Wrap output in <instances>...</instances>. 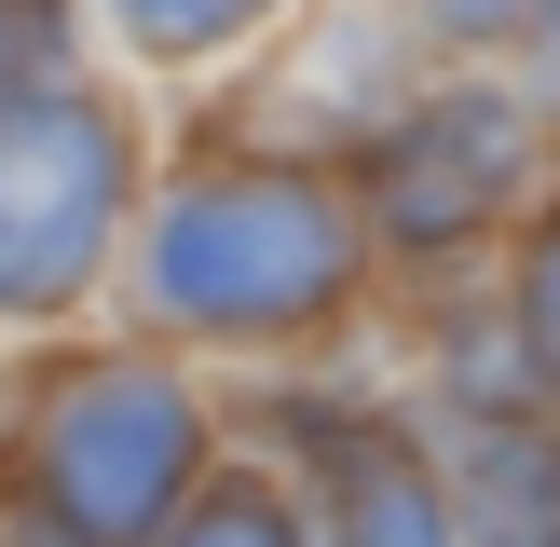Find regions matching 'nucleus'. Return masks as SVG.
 Wrapping results in <instances>:
<instances>
[{"mask_svg":"<svg viewBox=\"0 0 560 547\" xmlns=\"http://www.w3.org/2000/svg\"><path fill=\"white\" fill-rule=\"evenodd\" d=\"M383 260L342 178L315 164H260L219 137H164L151 191H137L124 274H109V328L164 342L191 370H315L355 315H370Z\"/></svg>","mask_w":560,"mask_h":547,"instance_id":"obj_1","label":"nucleus"},{"mask_svg":"<svg viewBox=\"0 0 560 547\" xmlns=\"http://www.w3.org/2000/svg\"><path fill=\"white\" fill-rule=\"evenodd\" d=\"M233 465V410L191 356L82 328V342L0 356V520L69 547H164V520Z\"/></svg>","mask_w":560,"mask_h":547,"instance_id":"obj_2","label":"nucleus"},{"mask_svg":"<svg viewBox=\"0 0 560 547\" xmlns=\"http://www.w3.org/2000/svg\"><path fill=\"white\" fill-rule=\"evenodd\" d=\"M151 151H164L151 109L109 69L0 109V356L82 342L109 315V274H124Z\"/></svg>","mask_w":560,"mask_h":547,"instance_id":"obj_3","label":"nucleus"},{"mask_svg":"<svg viewBox=\"0 0 560 547\" xmlns=\"http://www.w3.org/2000/svg\"><path fill=\"white\" fill-rule=\"evenodd\" d=\"M534 164H547V109H534V82H506V69H438L424 96L397 109V124L355 151V219H370V260H410V274H438V260H465V246H506L520 219H534Z\"/></svg>","mask_w":560,"mask_h":547,"instance_id":"obj_4","label":"nucleus"},{"mask_svg":"<svg viewBox=\"0 0 560 547\" xmlns=\"http://www.w3.org/2000/svg\"><path fill=\"white\" fill-rule=\"evenodd\" d=\"M438 69H452V55H438V27H397V14H315V27H273V42L206 96V124H178V137H219V151H260V164L355 178V151H370V137L397 124Z\"/></svg>","mask_w":560,"mask_h":547,"instance_id":"obj_5","label":"nucleus"},{"mask_svg":"<svg viewBox=\"0 0 560 547\" xmlns=\"http://www.w3.org/2000/svg\"><path fill=\"white\" fill-rule=\"evenodd\" d=\"M452 547H560V424L547 410H438Z\"/></svg>","mask_w":560,"mask_h":547,"instance_id":"obj_6","label":"nucleus"},{"mask_svg":"<svg viewBox=\"0 0 560 547\" xmlns=\"http://www.w3.org/2000/svg\"><path fill=\"white\" fill-rule=\"evenodd\" d=\"M82 27H96V69H151V82H219L273 42L260 0H109Z\"/></svg>","mask_w":560,"mask_h":547,"instance_id":"obj_7","label":"nucleus"},{"mask_svg":"<svg viewBox=\"0 0 560 547\" xmlns=\"http://www.w3.org/2000/svg\"><path fill=\"white\" fill-rule=\"evenodd\" d=\"M164 547H315V520H301V492L273 479L260 452H233L178 520H164Z\"/></svg>","mask_w":560,"mask_h":547,"instance_id":"obj_8","label":"nucleus"},{"mask_svg":"<svg viewBox=\"0 0 560 547\" xmlns=\"http://www.w3.org/2000/svg\"><path fill=\"white\" fill-rule=\"evenodd\" d=\"M506 342L534 370V397L560 410V191H534V219L506 233Z\"/></svg>","mask_w":560,"mask_h":547,"instance_id":"obj_9","label":"nucleus"},{"mask_svg":"<svg viewBox=\"0 0 560 547\" xmlns=\"http://www.w3.org/2000/svg\"><path fill=\"white\" fill-rule=\"evenodd\" d=\"M55 82H96V27L55 14V0H0V109L55 96Z\"/></svg>","mask_w":560,"mask_h":547,"instance_id":"obj_10","label":"nucleus"},{"mask_svg":"<svg viewBox=\"0 0 560 547\" xmlns=\"http://www.w3.org/2000/svg\"><path fill=\"white\" fill-rule=\"evenodd\" d=\"M0 547H69V534H42V520H0Z\"/></svg>","mask_w":560,"mask_h":547,"instance_id":"obj_11","label":"nucleus"}]
</instances>
